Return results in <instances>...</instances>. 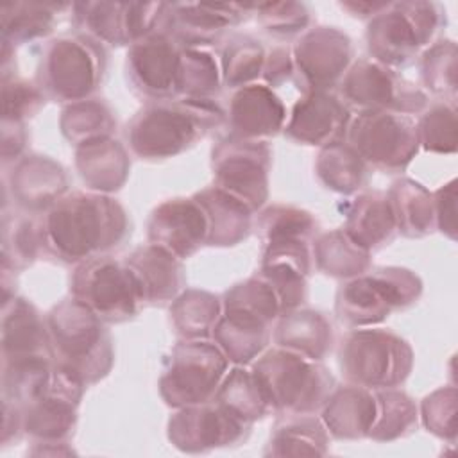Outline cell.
<instances>
[{
  "label": "cell",
  "mask_w": 458,
  "mask_h": 458,
  "mask_svg": "<svg viewBox=\"0 0 458 458\" xmlns=\"http://www.w3.org/2000/svg\"><path fill=\"white\" fill-rule=\"evenodd\" d=\"M43 249L64 263H82L120 247L131 233L123 206L106 193H70L43 211Z\"/></svg>",
  "instance_id": "6da1fadb"
},
{
  "label": "cell",
  "mask_w": 458,
  "mask_h": 458,
  "mask_svg": "<svg viewBox=\"0 0 458 458\" xmlns=\"http://www.w3.org/2000/svg\"><path fill=\"white\" fill-rule=\"evenodd\" d=\"M225 122L224 109L209 98L148 102L127 123L125 138L141 159L174 157Z\"/></svg>",
  "instance_id": "7a4b0ae2"
},
{
  "label": "cell",
  "mask_w": 458,
  "mask_h": 458,
  "mask_svg": "<svg viewBox=\"0 0 458 458\" xmlns=\"http://www.w3.org/2000/svg\"><path fill=\"white\" fill-rule=\"evenodd\" d=\"M48 345L57 365L86 386L107 376L113 365V344L104 320L77 299H64L45 317Z\"/></svg>",
  "instance_id": "3957f363"
},
{
  "label": "cell",
  "mask_w": 458,
  "mask_h": 458,
  "mask_svg": "<svg viewBox=\"0 0 458 458\" xmlns=\"http://www.w3.org/2000/svg\"><path fill=\"white\" fill-rule=\"evenodd\" d=\"M250 372L268 410L281 413H315L335 388L324 365L283 347L259 356Z\"/></svg>",
  "instance_id": "277c9868"
},
{
  "label": "cell",
  "mask_w": 458,
  "mask_h": 458,
  "mask_svg": "<svg viewBox=\"0 0 458 458\" xmlns=\"http://www.w3.org/2000/svg\"><path fill=\"white\" fill-rule=\"evenodd\" d=\"M444 23L445 9L435 2H388L367 27L370 59L392 70L406 66Z\"/></svg>",
  "instance_id": "5b68a950"
},
{
  "label": "cell",
  "mask_w": 458,
  "mask_h": 458,
  "mask_svg": "<svg viewBox=\"0 0 458 458\" xmlns=\"http://www.w3.org/2000/svg\"><path fill=\"white\" fill-rule=\"evenodd\" d=\"M422 281L408 268L379 267L347 279L336 293V317L351 327L383 322L392 311L417 302Z\"/></svg>",
  "instance_id": "8992f818"
},
{
  "label": "cell",
  "mask_w": 458,
  "mask_h": 458,
  "mask_svg": "<svg viewBox=\"0 0 458 458\" xmlns=\"http://www.w3.org/2000/svg\"><path fill=\"white\" fill-rule=\"evenodd\" d=\"M106 54L89 36H63L48 41L38 66V88L47 98L75 104L88 100L100 86Z\"/></svg>",
  "instance_id": "52a82bcc"
},
{
  "label": "cell",
  "mask_w": 458,
  "mask_h": 458,
  "mask_svg": "<svg viewBox=\"0 0 458 458\" xmlns=\"http://www.w3.org/2000/svg\"><path fill=\"white\" fill-rule=\"evenodd\" d=\"M338 365L349 383L370 390L395 388L411 372L413 351L388 329L358 327L342 338Z\"/></svg>",
  "instance_id": "ba28073f"
},
{
  "label": "cell",
  "mask_w": 458,
  "mask_h": 458,
  "mask_svg": "<svg viewBox=\"0 0 458 458\" xmlns=\"http://www.w3.org/2000/svg\"><path fill=\"white\" fill-rule=\"evenodd\" d=\"M229 360L206 338L177 344L159 379V392L172 408H186L213 401L227 374Z\"/></svg>",
  "instance_id": "9c48e42d"
},
{
  "label": "cell",
  "mask_w": 458,
  "mask_h": 458,
  "mask_svg": "<svg viewBox=\"0 0 458 458\" xmlns=\"http://www.w3.org/2000/svg\"><path fill=\"white\" fill-rule=\"evenodd\" d=\"M345 141L367 165L385 172H403L419 152L415 120L392 111H360Z\"/></svg>",
  "instance_id": "30bf717a"
},
{
  "label": "cell",
  "mask_w": 458,
  "mask_h": 458,
  "mask_svg": "<svg viewBox=\"0 0 458 458\" xmlns=\"http://www.w3.org/2000/svg\"><path fill=\"white\" fill-rule=\"evenodd\" d=\"M72 297L104 322H123L143 304L132 272L125 261L111 256L79 263L72 276Z\"/></svg>",
  "instance_id": "8fae6325"
},
{
  "label": "cell",
  "mask_w": 458,
  "mask_h": 458,
  "mask_svg": "<svg viewBox=\"0 0 458 458\" xmlns=\"http://www.w3.org/2000/svg\"><path fill=\"white\" fill-rule=\"evenodd\" d=\"M338 86L345 106L360 111H392L411 116L429 104L420 88L370 57L354 61Z\"/></svg>",
  "instance_id": "7c38bea8"
},
{
  "label": "cell",
  "mask_w": 458,
  "mask_h": 458,
  "mask_svg": "<svg viewBox=\"0 0 458 458\" xmlns=\"http://www.w3.org/2000/svg\"><path fill=\"white\" fill-rule=\"evenodd\" d=\"M270 157L267 141L227 136L218 141L211 154L213 186L242 200L250 211H256L268 197Z\"/></svg>",
  "instance_id": "4fadbf2b"
},
{
  "label": "cell",
  "mask_w": 458,
  "mask_h": 458,
  "mask_svg": "<svg viewBox=\"0 0 458 458\" xmlns=\"http://www.w3.org/2000/svg\"><path fill=\"white\" fill-rule=\"evenodd\" d=\"M75 25L84 36L109 45H132L163 29L168 4L163 2H82L72 4Z\"/></svg>",
  "instance_id": "5bb4252c"
},
{
  "label": "cell",
  "mask_w": 458,
  "mask_h": 458,
  "mask_svg": "<svg viewBox=\"0 0 458 458\" xmlns=\"http://www.w3.org/2000/svg\"><path fill=\"white\" fill-rule=\"evenodd\" d=\"M84 386L79 377L54 361L41 394L21 406L23 431L39 444H63L75 428Z\"/></svg>",
  "instance_id": "9a60e30c"
},
{
  "label": "cell",
  "mask_w": 458,
  "mask_h": 458,
  "mask_svg": "<svg viewBox=\"0 0 458 458\" xmlns=\"http://www.w3.org/2000/svg\"><path fill=\"white\" fill-rule=\"evenodd\" d=\"M292 61L304 93L331 91L351 66L352 43L336 27H315L299 38Z\"/></svg>",
  "instance_id": "2e32d148"
},
{
  "label": "cell",
  "mask_w": 458,
  "mask_h": 458,
  "mask_svg": "<svg viewBox=\"0 0 458 458\" xmlns=\"http://www.w3.org/2000/svg\"><path fill=\"white\" fill-rule=\"evenodd\" d=\"M250 424L215 401L179 408L168 420L170 442L184 453H204L247 438Z\"/></svg>",
  "instance_id": "e0dca14e"
},
{
  "label": "cell",
  "mask_w": 458,
  "mask_h": 458,
  "mask_svg": "<svg viewBox=\"0 0 458 458\" xmlns=\"http://www.w3.org/2000/svg\"><path fill=\"white\" fill-rule=\"evenodd\" d=\"M181 45L165 29L132 43L127 52V77L136 91L156 100L177 98Z\"/></svg>",
  "instance_id": "ac0fdd59"
},
{
  "label": "cell",
  "mask_w": 458,
  "mask_h": 458,
  "mask_svg": "<svg viewBox=\"0 0 458 458\" xmlns=\"http://www.w3.org/2000/svg\"><path fill=\"white\" fill-rule=\"evenodd\" d=\"M147 236L179 259L195 254L209 240V218L202 204L191 199H170L154 208Z\"/></svg>",
  "instance_id": "d6986e66"
},
{
  "label": "cell",
  "mask_w": 458,
  "mask_h": 458,
  "mask_svg": "<svg viewBox=\"0 0 458 458\" xmlns=\"http://www.w3.org/2000/svg\"><path fill=\"white\" fill-rule=\"evenodd\" d=\"M351 111L331 91H310L299 98L284 123V136L302 145L326 147L347 136Z\"/></svg>",
  "instance_id": "ffe728a7"
},
{
  "label": "cell",
  "mask_w": 458,
  "mask_h": 458,
  "mask_svg": "<svg viewBox=\"0 0 458 458\" xmlns=\"http://www.w3.org/2000/svg\"><path fill=\"white\" fill-rule=\"evenodd\" d=\"M250 4H168L163 29L170 32L181 47H209L229 27L238 25Z\"/></svg>",
  "instance_id": "44dd1931"
},
{
  "label": "cell",
  "mask_w": 458,
  "mask_h": 458,
  "mask_svg": "<svg viewBox=\"0 0 458 458\" xmlns=\"http://www.w3.org/2000/svg\"><path fill=\"white\" fill-rule=\"evenodd\" d=\"M286 116V107L272 88L252 82L233 93L225 122L231 129L229 136L265 141L284 129Z\"/></svg>",
  "instance_id": "7402d4cb"
},
{
  "label": "cell",
  "mask_w": 458,
  "mask_h": 458,
  "mask_svg": "<svg viewBox=\"0 0 458 458\" xmlns=\"http://www.w3.org/2000/svg\"><path fill=\"white\" fill-rule=\"evenodd\" d=\"M310 265L311 256L308 242L279 240L265 243L258 276L274 288L283 313L299 308L306 301V277L310 274Z\"/></svg>",
  "instance_id": "603a6c76"
},
{
  "label": "cell",
  "mask_w": 458,
  "mask_h": 458,
  "mask_svg": "<svg viewBox=\"0 0 458 458\" xmlns=\"http://www.w3.org/2000/svg\"><path fill=\"white\" fill-rule=\"evenodd\" d=\"M4 365L52 360L45 317L21 297L4 301L2 310Z\"/></svg>",
  "instance_id": "cb8c5ba5"
},
{
  "label": "cell",
  "mask_w": 458,
  "mask_h": 458,
  "mask_svg": "<svg viewBox=\"0 0 458 458\" xmlns=\"http://www.w3.org/2000/svg\"><path fill=\"white\" fill-rule=\"evenodd\" d=\"M123 261L138 283L143 304L172 302L184 286L181 259L156 243L138 247Z\"/></svg>",
  "instance_id": "d4e9b609"
},
{
  "label": "cell",
  "mask_w": 458,
  "mask_h": 458,
  "mask_svg": "<svg viewBox=\"0 0 458 458\" xmlns=\"http://www.w3.org/2000/svg\"><path fill=\"white\" fill-rule=\"evenodd\" d=\"M320 410V420L331 437L338 440L365 438L377 417L376 392L354 383L338 386L333 388Z\"/></svg>",
  "instance_id": "484cf974"
},
{
  "label": "cell",
  "mask_w": 458,
  "mask_h": 458,
  "mask_svg": "<svg viewBox=\"0 0 458 458\" xmlns=\"http://www.w3.org/2000/svg\"><path fill=\"white\" fill-rule=\"evenodd\" d=\"M68 177L59 163L45 156L21 157L11 175L13 197L29 211H47L64 197Z\"/></svg>",
  "instance_id": "4316f807"
},
{
  "label": "cell",
  "mask_w": 458,
  "mask_h": 458,
  "mask_svg": "<svg viewBox=\"0 0 458 458\" xmlns=\"http://www.w3.org/2000/svg\"><path fill=\"white\" fill-rule=\"evenodd\" d=\"M75 166L89 190L107 195L125 184L131 161L125 147L113 136H106L77 145Z\"/></svg>",
  "instance_id": "83f0119b"
},
{
  "label": "cell",
  "mask_w": 458,
  "mask_h": 458,
  "mask_svg": "<svg viewBox=\"0 0 458 458\" xmlns=\"http://www.w3.org/2000/svg\"><path fill=\"white\" fill-rule=\"evenodd\" d=\"M344 231L367 252L386 245L395 231V215L386 193H361L351 204Z\"/></svg>",
  "instance_id": "f1b7e54d"
},
{
  "label": "cell",
  "mask_w": 458,
  "mask_h": 458,
  "mask_svg": "<svg viewBox=\"0 0 458 458\" xmlns=\"http://www.w3.org/2000/svg\"><path fill=\"white\" fill-rule=\"evenodd\" d=\"M274 342L277 347L318 361L331 349L333 331L322 313L295 308L281 315L274 331Z\"/></svg>",
  "instance_id": "f546056e"
},
{
  "label": "cell",
  "mask_w": 458,
  "mask_h": 458,
  "mask_svg": "<svg viewBox=\"0 0 458 458\" xmlns=\"http://www.w3.org/2000/svg\"><path fill=\"white\" fill-rule=\"evenodd\" d=\"M327 429L311 413H284L267 444V456H320L327 453Z\"/></svg>",
  "instance_id": "4dcf8cb0"
},
{
  "label": "cell",
  "mask_w": 458,
  "mask_h": 458,
  "mask_svg": "<svg viewBox=\"0 0 458 458\" xmlns=\"http://www.w3.org/2000/svg\"><path fill=\"white\" fill-rule=\"evenodd\" d=\"M208 213V245H236L250 231L252 211L233 195L216 186H209L193 195Z\"/></svg>",
  "instance_id": "1f68e13d"
},
{
  "label": "cell",
  "mask_w": 458,
  "mask_h": 458,
  "mask_svg": "<svg viewBox=\"0 0 458 458\" xmlns=\"http://www.w3.org/2000/svg\"><path fill=\"white\" fill-rule=\"evenodd\" d=\"M211 335L229 361L247 365L259 356L268 344L270 326L242 315L222 311Z\"/></svg>",
  "instance_id": "d6a6232c"
},
{
  "label": "cell",
  "mask_w": 458,
  "mask_h": 458,
  "mask_svg": "<svg viewBox=\"0 0 458 458\" xmlns=\"http://www.w3.org/2000/svg\"><path fill=\"white\" fill-rule=\"evenodd\" d=\"M388 199L395 215L397 231L408 238H422L433 233L435 209L433 193L411 179H399L388 190Z\"/></svg>",
  "instance_id": "836d02e7"
},
{
  "label": "cell",
  "mask_w": 458,
  "mask_h": 458,
  "mask_svg": "<svg viewBox=\"0 0 458 458\" xmlns=\"http://www.w3.org/2000/svg\"><path fill=\"white\" fill-rule=\"evenodd\" d=\"M72 4L55 2H11L2 5L4 45H20L48 34L55 14Z\"/></svg>",
  "instance_id": "e575fe53"
},
{
  "label": "cell",
  "mask_w": 458,
  "mask_h": 458,
  "mask_svg": "<svg viewBox=\"0 0 458 458\" xmlns=\"http://www.w3.org/2000/svg\"><path fill=\"white\" fill-rule=\"evenodd\" d=\"M317 268L333 277L351 279L369 270L370 252L361 249L344 229L320 234L313 245Z\"/></svg>",
  "instance_id": "d590c367"
},
{
  "label": "cell",
  "mask_w": 458,
  "mask_h": 458,
  "mask_svg": "<svg viewBox=\"0 0 458 458\" xmlns=\"http://www.w3.org/2000/svg\"><path fill=\"white\" fill-rule=\"evenodd\" d=\"M315 170L326 188L344 195L358 191L367 182V163L345 140L322 147Z\"/></svg>",
  "instance_id": "8d00e7d4"
},
{
  "label": "cell",
  "mask_w": 458,
  "mask_h": 458,
  "mask_svg": "<svg viewBox=\"0 0 458 458\" xmlns=\"http://www.w3.org/2000/svg\"><path fill=\"white\" fill-rule=\"evenodd\" d=\"M172 324L184 340L206 338L213 333L222 315V302L216 295L204 290H186L170 306Z\"/></svg>",
  "instance_id": "74e56055"
},
{
  "label": "cell",
  "mask_w": 458,
  "mask_h": 458,
  "mask_svg": "<svg viewBox=\"0 0 458 458\" xmlns=\"http://www.w3.org/2000/svg\"><path fill=\"white\" fill-rule=\"evenodd\" d=\"M222 72L206 47H182L179 59L177 98H209L220 93Z\"/></svg>",
  "instance_id": "f35d334b"
},
{
  "label": "cell",
  "mask_w": 458,
  "mask_h": 458,
  "mask_svg": "<svg viewBox=\"0 0 458 458\" xmlns=\"http://www.w3.org/2000/svg\"><path fill=\"white\" fill-rule=\"evenodd\" d=\"M267 52L252 36H233L225 41L220 55L222 82L229 88H243L263 73Z\"/></svg>",
  "instance_id": "ab89813d"
},
{
  "label": "cell",
  "mask_w": 458,
  "mask_h": 458,
  "mask_svg": "<svg viewBox=\"0 0 458 458\" xmlns=\"http://www.w3.org/2000/svg\"><path fill=\"white\" fill-rule=\"evenodd\" d=\"M61 132L75 147L97 138L111 136L116 120L111 109L95 98L68 104L61 113Z\"/></svg>",
  "instance_id": "60d3db41"
},
{
  "label": "cell",
  "mask_w": 458,
  "mask_h": 458,
  "mask_svg": "<svg viewBox=\"0 0 458 458\" xmlns=\"http://www.w3.org/2000/svg\"><path fill=\"white\" fill-rule=\"evenodd\" d=\"M222 311L249 317L268 326L283 313L274 288L261 276H254L227 290L222 299Z\"/></svg>",
  "instance_id": "b9f144b4"
},
{
  "label": "cell",
  "mask_w": 458,
  "mask_h": 458,
  "mask_svg": "<svg viewBox=\"0 0 458 458\" xmlns=\"http://www.w3.org/2000/svg\"><path fill=\"white\" fill-rule=\"evenodd\" d=\"M377 417L369 433V438L376 442H390L410 435L419 419L413 399L395 388H383L376 392Z\"/></svg>",
  "instance_id": "7bdbcfd3"
},
{
  "label": "cell",
  "mask_w": 458,
  "mask_h": 458,
  "mask_svg": "<svg viewBox=\"0 0 458 458\" xmlns=\"http://www.w3.org/2000/svg\"><path fill=\"white\" fill-rule=\"evenodd\" d=\"M213 401L249 424L261 419L268 411L252 372L245 370L242 365L225 374Z\"/></svg>",
  "instance_id": "ee69618b"
},
{
  "label": "cell",
  "mask_w": 458,
  "mask_h": 458,
  "mask_svg": "<svg viewBox=\"0 0 458 458\" xmlns=\"http://www.w3.org/2000/svg\"><path fill=\"white\" fill-rule=\"evenodd\" d=\"M417 123L419 147L433 154H454L458 143L456 106L438 100L422 111Z\"/></svg>",
  "instance_id": "f6af8a7d"
},
{
  "label": "cell",
  "mask_w": 458,
  "mask_h": 458,
  "mask_svg": "<svg viewBox=\"0 0 458 458\" xmlns=\"http://www.w3.org/2000/svg\"><path fill=\"white\" fill-rule=\"evenodd\" d=\"M420 77L424 86L442 97V100H456V43L442 39L433 43L420 57Z\"/></svg>",
  "instance_id": "bcb514c9"
},
{
  "label": "cell",
  "mask_w": 458,
  "mask_h": 458,
  "mask_svg": "<svg viewBox=\"0 0 458 458\" xmlns=\"http://www.w3.org/2000/svg\"><path fill=\"white\" fill-rule=\"evenodd\" d=\"M315 225L311 213L284 204L263 209L258 218V233L265 243L279 240L308 242L315 233Z\"/></svg>",
  "instance_id": "7dc6e473"
},
{
  "label": "cell",
  "mask_w": 458,
  "mask_h": 458,
  "mask_svg": "<svg viewBox=\"0 0 458 458\" xmlns=\"http://www.w3.org/2000/svg\"><path fill=\"white\" fill-rule=\"evenodd\" d=\"M43 247L41 222L32 216L13 220V229L4 222V265L23 267L36 259Z\"/></svg>",
  "instance_id": "c3c4849f"
},
{
  "label": "cell",
  "mask_w": 458,
  "mask_h": 458,
  "mask_svg": "<svg viewBox=\"0 0 458 458\" xmlns=\"http://www.w3.org/2000/svg\"><path fill=\"white\" fill-rule=\"evenodd\" d=\"M259 25L274 36H293L302 32L310 23V11L297 2H267L250 4Z\"/></svg>",
  "instance_id": "681fc988"
},
{
  "label": "cell",
  "mask_w": 458,
  "mask_h": 458,
  "mask_svg": "<svg viewBox=\"0 0 458 458\" xmlns=\"http://www.w3.org/2000/svg\"><path fill=\"white\" fill-rule=\"evenodd\" d=\"M420 417L428 431L453 444L456 440V388L442 386L429 394L422 401Z\"/></svg>",
  "instance_id": "f907efd6"
},
{
  "label": "cell",
  "mask_w": 458,
  "mask_h": 458,
  "mask_svg": "<svg viewBox=\"0 0 458 458\" xmlns=\"http://www.w3.org/2000/svg\"><path fill=\"white\" fill-rule=\"evenodd\" d=\"M4 122L21 123L27 116H32L45 102L43 91L21 79L4 81Z\"/></svg>",
  "instance_id": "816d5d0a"
},
{
  "label": "cell",
  "mask_w": 458,
  "mask_h": 458,
  "mask_svg": "<svg viewBox=\"0 0 458 458\" xmlns=\"http://www.w3.org/2000/svg\"><path fill=\"white\" fill-rule=\"evenodd\" d=\"M435 227L449 240H456V179H451L433 193Z\"/></svg>",
  "instance_id": "f5cc1de1"
},
{
  "label": "cell",
  "mask_w": 458,
  "mask_h": 458,
  "mask_svg": "<svg viewBox=\"0 0 458 458\" xmlns=\"http://www.w3.org/2000/svg\"><path fill=\"white\" fill-rule=\"evenodd\" d=\"M263 79L267 86H279L284 81L292 79L293 75V61H292V54L288 48L284 47H277L272 48L267 54L265 59V66H263Z\"/></svg>",
  "instance_id": "db71d44e"
},
{
  "label": "cell",
  "mask_w": 458,
  "mask_h": 458,
  "mask_svg": "<svg viewBox=\"0 0 458 458\" xmlns=\"http://www.w3.org/2000/svg\"><path fill=\"white\" fill-rule=\"evenodd\" d=\"M386 4H388V2H342L340 5H342L345 11L352 13L354 16H361V18L370 16V18H372V16L377 14Z\"/></svg>",
  "instance_id": "11a10c76"
}]
</instances>
